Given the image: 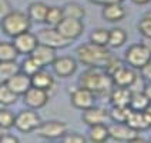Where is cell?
Here are the masks:
<instances>
[{"mask_svg":"<svg viewBox=\"0 0 151 143\" xmlns=\"http://www.w3.org/2000/svg\"><path fill=\"white\" fill-rule=\"evenodd\" d=\"M131 90L128 87H121V86H114L110 92V103L113 106H128L130 99H131Z\"/></svg>","mask_w":151,"mask_h":143,"instance_id":"18","label":"cell"},{"mask_svg":"<svg viewBox=\"0 0 151 143\" xmlns=\"http://www.w3.org/2000/svg\"><path fill=\"white\" fill-rule=\"evenodd\" d=\"M137 73L134 72L133 68H128L126 65H123L121 68L116 70L111 77H113V83L114 86H121V87H130L131 83L134 82Z\"/></svg>","mask_w":151,"mask_h":143,"instance_id":"17","label":"cell"},{"mask_svg":"<svg viewBox=\"0 0 151 143\" xmlns=\"http://www.w3.org/2000/svg\"><path fill=\"white\" fill-rule=\"evenodd\" d=\"M19 52L16 50L14 44L9 42H0V62H10L16 60Z\"/></svg>","mask_w":151,"mask_h":143,"instance_id":"28","label":"cell"},{"mask_svg":"<svg viewBox=\"0 0 151 143\" xmlns=\"http://www.w3.org/2000/svg\"><path fill=\"white\" fill-rule=\"evenodd\" d=\"M14 119H16V115L12 110L1 107L0 109V129H3V130L12 129L14 126Z\"/></svg>","mask_w":151,"mask_h":143,"instance_id":"33","label":"cell"},{"mask_svg":"<svg viewBox=\"0 0 151 143\" xmlns=\"http://www.w3.org/2000/svg\"><path fill=\"white\" fill-rule=\"evenodd\" d=\"M3 132H4V130H3V129H0V136L3 135Z\"/></svg>","mask_w":151,"mask_h":143,"instance_id":"46","label":"cell"},{"mask_svg":"<svg viewBox=\"0 0 151 143\" xmlns=\"http://www.w3.org/2000/svg\"><path fill=\"white\" fill-rule=\"evenodd\" d=\"M130 112H131L130 106H113V109L109 112V115H110V119H111L113 122L126 123Z\"/></svg>","mask_w":151,"mask_h":143,"instance_id":"32","label":"cell"},{"mask_svg":"<svg viewBox=\"0 0 151 143\" xmlns=\"http://www.w3.org/2000/svg\"><path fill=\"white\" fill-rule=\"evenodd\" d=\"M40 69H43V66L34 59L33 56H30V54H29V57H26V59L23 60V63L20 65V72L29 75L30 77H32L34 73H37Z\"/></svg>","mask_w":151,"mask_h":143,"instance_id":"31","label":"cell"},{"mask_svg":"<svg viewBox=\"0 0 151 143\" xmlns=\"http://www.w3.org/2000/svg\"><path fill=\"white\" fill-rule=\"evenodd\" d=\"M32 26V20L23 12L10 10L6 16L0 20V27L3 33L9 37H16L19 34L29 32Z\"/></svg>","mask_w":151,"mask_h":143,"instance_id":"3","label":"cell"},{"mask_svg":"<svg viewBox=\"0 0 151 143\" xmlns=\"http://www.w3.org/2000/svg\"><path fill=\"white\" fill-rule=\"evenodd\" d=\"M63 15L64 17H71V19H83L86 15V10L84 7H81L78 3H66L63 6Z\"/></svg>","mask_w":151,"mask_h":143,"instance_id":"30","label":"cell"},{"mask_svg":"<svg viewBox=\"0 0 151 143\" xmlns=\"http://www.w3.org/2000/svg\"><path fill=\"white\" fill-rule=\"evenodd\" d=\"M71 105L74 106L76 109L80 110H86L88 107L94 106V100H96V94L93 92H90L88 89H86L83 86L77 87L71 92Z\"/></svg>","mask_w":151,"mask_h":143,"instance_id":"11","label":"cell"},{"mask_svg":"<svg viewBox=\"0 0 151 143\" xmlns=\"http://www.w3.org/2000/svg\"><path fill=\"white\" fill-rule=\"evenodd\" d=\"M19 142V137L10 135V133H6L3 132V135L0 136V143H17Z\"/></svg>","mask_w":151,"mask_h":143,"instance_id":"40","label":"cell"},{"mask_svg":"<svg viewBox=\"0 0 151 143\" xmlns=\"http://www.w3.org/2000/svg\"><path fill=\"white\" fill-rule=\"evenodd\" d=\"M138 30L144 37H151V16L145 15V16L140 20L138 23Z\"/></svg>","mask_w":151,"mask_h":143,"instance_id":"35","label":"cell"},{"mask_svg":"<svg viewBox=\"0 0 151 143\" xmlns=\"http://www.w3.org/2000/svg\"><path fill=\"white\" fill-rule=\"evenodd\" d=\"M103 17L107 22H121L126 17V10L121 6V3H109L103 6Z\"/></svg>","mask_w":151,"mask_h":143,"instance_id":"20","label":"cell"},{"mask_svg":"<svg viewBox=\"0 0 151 143\" xmlns=\"http://www.w3.org/2000/svg\"><path fill=\"white\" fill-rule=\"evenodd\" d=\"M16 93L9 87L6 82H0V105L1 106H12L17 102Z\"/></svg>","mask_w":151,"mask_h":143,"instance_id":"26","label":"cell"},{"mask_svg":"<svg viewBox=\"0 0 151 143\" xmlns=\"http://www.w3.org/2000/svg\"><path fill=\"white\" fill-rule=\"evenodd\" d=\"M144 113H145V116H147V120H148V123H150V127H151V103L148 105V107L144 110Z\"/></svg>","mask_w":151,"mask_h":143,"instance_id":"43","label":"cell"},{"mask_svg":"<svg viewBox=\"0 0 151 143\" xmlns=\"http://www.w3.org/2000/svg\"><path fill=\"white\" fill-rule=\"evenodd\" d=\"M56 27H57V30L66 39L71 40V42L76 40V39H78L84 32L83 20H80V19H71V17H63V20Z\"/></svg>","mask_w":151,"mask_h":143,"instance_id":"8","label":"cell"},{"mask_svg":"<svg viewBox=\"0 0 151 143\" xmlns=\"http://www.w3.org/2000/svg\"><path fill=\"white\" fill-rule=\"evenodd\" d=\"M63 17H64L63 9L59 7V6H51V7H49V10H47L44 23L47 26H50V27H56V26L63 20Z\"/></svg>","mask_w":151,"mask_h":143,"instance_id":"29","label":"cell"},{"mask_svg":"<svg viewBox=\"0 0 151 143\" xmlns=\"http://www.w3.org/2000/svg\"><path fill=\"white\" fill-rule=\"evenodd\" d=\"M121 66H123V62H121L120 59H117L116 56H111V59H110L109 63L106 65L104 70H106V72H107V73L111 76L113 73H114V72H116V70H118V69L121 68Z\"/></svg>","mask_w":151,"mask_h":143,"instance_id":"37","label":"cell"},{"mask_svg":"<svg viewBox=\"0 0 151 143\" xmlns=\"http://www.w3.org/2000/svg\"><path fill=\"white\" fill-rule=\"evenodd\" d=\"M110 139L109 126H106V123L101 125H93L90 126L88 130V140L93 143H103Z\"/></svg>","mask_w":151,"mask_h":143,"instance_id":"23","label":"cell"},{"mask_svg":"<svg viewBox=\"0 0 151 143\" xmlns=\"http://www.w3.org/2000/svg\"><path fill=\"white\" fill-rule=\"evenodd\" d=\"M127 40V33L123 30V29H120V27H114V29H111L109 32V44L110 47H114V49H117V47H121Z\"/></svg>","mask_w":151,"mask_h":143,"instance_id":"25","label":"cell"},{"mask_svg":"<svg viewBox=\"0 0 151 143\" xmlns=\"http://www.w3.org/2000/svg\"><path fill=\"white\" fill-rule=\"evenodd\" d=\"M23 102L29 109H42L47 105L49 102V92L47 90H43L39 87H34L32 86L27 92L23 94Z\"/></svg>","mask_w":151,"mask_h":143,"instance_id":"10","label":"cell"},{"mask_svg":"<svg viewBox=\"0 0 151 143\" xmlns=\"http://www.w3.org/2000/svg\"><path fill=\"white\" fill-rule=\"evenodd\" d=\"M32 86L49 92L51 87L54 86V79H53V76H51L49 72L40 69L37 73H34V75L32 76Z\"/></svg>","mask_w":151,"mask_h":143,"instance_id":"22","label":"cell"},{"mask_svg":"<svg viewBox=\"0 0 151 143\" xmlns=\"http://www.w3.org/2000/svg\"><path fill=\"white\" fill-rule=\"evenodd\" d=\"M133 3H135V4H148L151 0H131Z\"/></svg>","mask_w":151,"mask_h":143,"instance_id":"45","label":"cell"},{"mask_svg":"<svg viewBox=\"0 0 151 143\" xmlns=\"http://www.w3.org/2000/svg\"><path fill=\"white\" fill-rule=\"evenodd\" d=\"M151 102L148 100V97L144 94L143 92H133L131 93V99H130V109L131 110H145L148 107Z\"/></svg>","mask_w":151,"mask_h":143,"instance_id":"27","label":"cell"},{"mask_svg":"<svg viewBox=\"0 0 151 143\" xmlns=\"http://www.w3.org/2000/svg\"><path fill=\"white\" fill-rule=\"evenodd\" d=\"M67 132V125L60 122V120H47V122H42L40 126L37 127V133L43 139H49V140H54V139H61Z\"/></svg>","mask_w":151,"mask_h":143,"instance_id":"7","label":"cell"},{"mask_svg":"<svg viewBox=\"0 0 151 143\" xmlns=\"http://www.w3.org/2000/svg\"><path fill=\"white\" fill-rule=\"evenodd\" d=\"M90 3H94V4H101V6H104V4H109V3H121L123 0H88Z\"/></svg>","mask_w":151,"mask_h":143,"instance_id":"41","label":"cell"},{"mask_svg":"<svg viewBox=\"0 0 151 143\" xmlns=\"http://www.w3.org/2000/svg\"><path fill=\"white\" fill-rule=\"evenodd\" d=\"M126 123L131 129H134L135 132H143V130H147L150 129V123L147 120V116L144 113V110H131L128 118H127Z\"/></svg>","mask_w":151,"mask_h":143,"instance_id":"19","label":"cell"},{"mask_svg":"<svg viewBox=\"0 0 151 143\" xmlns=\"http://www.w3.org/2000/svg\"><path fill=\"white\" fill-rule=\"evenodd\" d=\"M30 56H33L43 68L51 66V63L57 57V56H56V49H53L50 46H46V44H42V43H39V44L34 47V50L32 52Z\"/></svg>","mask_w":151,"mask_h":143,"instance_id":"16","label":"cell"},{"mask_svg":"<svg viewBox=\"0 0 151 143\" xmlns=\"http://www.w3.org/2000/svg\"><path fill=\"white\" fill-rule=\"evenodd\" d=\"M37 36V40L42 44H46V46H50L53 49H64L71 44V40L66 39L63 34L57 30V27H46V29H42L39 33L36 34Z\"/></svg>","mask_w":151,"mask_h":143,"instance_id":"5","label":"cell"},{"mask_svg":"<svg viewBox=\"0 0 151 143\" xmlns=\"http://www.w3.org/2000/svg\"><path fill=\"white\" fill-rule=\"evenodd\" d=\"M49 6L43 1H33L29 4L27 9V16L30 17V20L34 23H44L46 15H47Z\"/></svg>","mask_w":151,"mask_h":143,"instance_id":"21","label":"cell"},{"mask_svg":"<svg viewBox=\"0 0 151 143\" xmlns=\"http://www.w3.org/2000/svg\"><path fill=\"white\" fill-rule=\"evenodd\" d=\"M13 44L16 47V50L19 52V54H32V52L34 50V47L39 44L37 36L30 32H24V33L19 34L16 37H13Z\"/></svg>","mask_w":151,"mask_h":143,"instance_id":"13","label":"cell"},{"mask_svg":"<svg viewBox=\"0 0 151 143\" xmlns=\"http://www.w3.org/2000/svg\"><path fill=\"white\" fill-rule=\"evenodd\" d=\"M17 72H20V65H17L16 60L0 62V82H6Z\"/></svg>","mask_w":151,"mask_h":143,"instance_id":"24","label":"cell"},{"mask_svg":"<svg viewBox=\"0 0 151 143\" xmlns=\"http://www.w3.org/2000/svg\"><path fill=\"white\" fill-rule=\"evenodd\" d=\"M144 44H145L147 49L151 52V37H144Z\"/></svg>","mask_w":151,"mask_h":143,"instance_id":"44","label":"cell"},{"mask_svg":"<svg viewBox=\"0 0 151 143\" xmlns=\"http://www.w3.org/2000/svg\"><path fill=\"white\" fill-rule=\"evenodd\" d=\"M143 93L148 97V100L151 102V82H147V83H145V86H144V89H143Z\"/></svg>","mask_w":151,"mask_h":143,"instance_id":"42","label":"cell"},{"mask_svg":"<svg viewBox=\"0 0 151 143\" xmlns=\"http://www.w3.org/2000/svg\"><path fill=\"white\" fill-rule=\"evenodd\" d=\"M109 32L107 29H96L94 32H91L90 34V42L94 44H99V46H107L109 44Z\"/></svg>","mask_w":151,"mask_h":143,"instance_id":"34","label":"cell"},{"mask_svg":"<svg viewBox=\"0 0 151 143\" xmlns=\"http://www.w3.org/2000/svg\"><path fill=\"white\" fill-rule=\"evenodd\" d=\"M40 123L42 120H40V116L37 115V112L34 109H29V107L16 115V119H14V127L23 133H30L33 130H37Z\"/></svg>","mask_w":151,"mask_h":143,"instance_id":"6","label":"cell"},{"mask_svg":"<svg viewBox=\"0 0 151 143\" xmlns=\"http://www.w3.org/2000/svg\"><path fill=\"white\" fill-rule=\"evenodd\" d=\"M78 84L88 89L96 96L100 94H110L111 89L114 87L113 77L101 68H90L86 70L78 79Z\"/></svg>","mask_w":151,"mask_h":143,"instance_id":"1","label":"cell"},{"mask_svg":"<svg viewBox=\"0 0 151 143\" xmlns=\"http://www.w3.org/2000/svg\"><path fill=\"white\" fill-rule=\"evenodd\" d=\"M126 62L130 68L141 69L144 65L151 62V52L144 43H137L126 50Z\"/></svg>","mask_w":151,"mask_h":143,"instance_id":"4","label":"cell"},{"mask_svg":"<svg viewBox=\"0 0 151 143\" xmlns=\"http://www.w3.org/2000/svg\"><path fill=\"white\" fill-rule=\"evenodd\" d=\"M10 10H12V9H10L9 0H0V20L6 16Z\"/></svg>","mask_w":151,"mask_h":143,"instance_id":"39","label":"cell"},{"mask_svg":"<svg viewBox=\"0 0 151 143\" xmlns=\"http://www.w3.org/2000/svg\"><path fill=\"white\" fill-rule=\"evenodd\" d=\"M61 140L64 143H84L87 142V139L83 135L77 133V132H66V135L61 137Z\"/></svg>","mask_w":151,"mask_h":143,"instance_id":"36","label":"cell"},{"mask_svg":"<svg viewBox=\"0 0 151 143\" xmlns=\"http://www.w3.org/2000/svg\"><path fill=\"white\" fill-rule=\"evenodd\" d=\"M81 119L86 125L88 126H93V125H101V123H106L110 119L109 112L103 107H96V106H91L88 109L83 110V115H81Z\"/></svg>","mask_w":151,"mask_h":143,"instance_id":"15","label":"cell"},{"mask_svg":"<svg viewBox=\"0 0 151 143\" xmlns=\"http://www.w3.org/2000/svg\"><path fill=\"white\" fill-rule=\"evenodd\" d=\"M6 84L17 96H23L32 87V77L23 72H17L16 75H13L10 79L6 80Z\"/></svg>","mask_w":151,"mask_h":143,"instance_id":"14","label":"cell"},{"mask_svg":"<svg viewBox=\"0 0 151 143\" xmlns=\"http://www.w3.org/2000/svg\"><path fill=\"white\" fill-rule=\"evenodd\" d=\"M140 72H141V76L144 77L145 82H151V62L144 65L143 68L140 69Z\"/></svg>","mask_w":151,"mask_h":143,"instance_id":"38","label":"cell"},{"mask_svg":"<svg viewBox=\"0 0 151 143\" xmlns=\"http://www.w3.org/2000/svg\"><path fill=\"white\" fill-rule=\"evenodd\" d=\"M77 59L88 68H101L104 69L106 65L111 59V52L106 46H99L94 43H84L77 49Z\"/></svg>","mask_w":151,"mask_h":143,"instance_id":"2","label":"cell"},{"mask_svg":"<svg viewBox=\"0 0 151 143\" xmlns=\"http://www.w3.org/2000/svg\"><path fill=\"white\" fill-rule=\"evenodd\" d=\"M51 68H53L54 75L64 79V77H70L71 75H74V72L77 70V62L70 56H61V57L54 59V62L51 63Z\"/></svg>","mask_w":151,"mask_h":143,"instance_id":"12","label":"cell"},{"mask_svg":"<svg viewBox=\"0 0 151 143\" xmlns=\"http://www.w3.org/2000/svg\"><path fill=\"white\" fill-rule=\"evenodd\" d=\"M109 133L111 139L118 140V142H138V140H141L138 137V132L131 129L127 123L114 122L113 125L109 126Z\"/></svg>","mask_w":151,"mask_h":143,"instance_id":"9","label":"cell"}]
</instances>
